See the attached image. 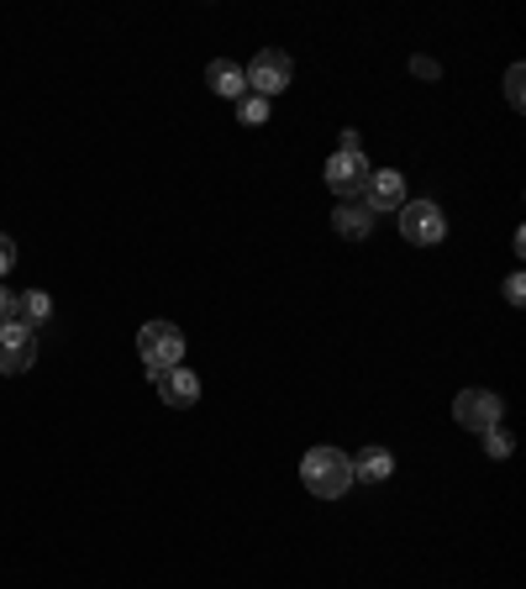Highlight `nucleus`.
Instances as JSON below:
<instances>
[{
    "instance_id": "3",
    "label": "nucleus",
    "mask_w": 526,
    "mask_h": 589,
    "mask_svg": "<svg viewBox=\"0 0 526 589\" xmlns=\"http://www.w3.org/2000/svg\"><path fill=\"white\" fill-rule=\"evenodd\" d=\"M394 217H400V238L411 248H438L448 238V217H442L438 200H406Z\"/></svg>"
},
{
    "instance_id": "19",
    "label": "nucleus",
    "mask_w": 526,
    "mask_h": 589,
    "mask_svg": "<svg viewBox=\"0 0 526 589\" xmlns=\"http://www.w3.org/2000/svg\"><path fill=\"white\" fill-rule=\"evenodd\" d=\"M337 154H364V143H358V132L343 127V137H337Z\"/></svg>"
},
{
    "instance_id": "5",
    "label": "nucleus",
    "mask_w": 526,
    "mask_h": 589,
    "mask_svg": "<svg viewBox=\"0 0 526 589\" xmlns=\"http://www.w3.org/2000/svg\"><path fill=\"white\" fill-rule=\"evenodd\" d=\"M248 74V95H263V101H274V95H285L290 90V74H295V64H290L285 53H274V48H263L253 64L242 69Z\"/></svg>"
},
{
    "instance_id": "2",
    "label": "nucleus",
    "mask_w": 526,
    "mask_h": 589,
    "mask_svg": "<svg viewBox=\"0 0 526 589\" xmlns=\"http://www.w3.org/2000/svg\"><path fill=\"white\" fill-rule=\"evenodd\" d=\"M137 353H143L148 374L179 369V364H185V332H179L175 322H148V327L137 332Z\"/></svg>"
},
{
    "instance_id": "10",
    "label": "nucleus",
    "mask_w": 526,
    "mask_h": 589,
    "mask_svg": "<svg viewBox=\"0 0 526 589\" xmlns=\"http://www.w3.org/2000/svg\"><path fill=\"white\" fill-rule=\"evenodd\" d=\"M332 227H337V238L364 242V238L374 232V211L364 206V200H343V206L332 211Z\"/></svg>"
},
{
    "instance_id": "4",
    "label": "nucleus",
    "mask_w": 526,
    "mask_h": 589,
    "mask_svg": "<svg viewBox=\"0 0 526 589\" xmlns=\"http://www.w3.org/2000/svg\"><path fill=\"white\" fill-rule=\"evenodd\" d=\"M369 154H332L327 158V190L337 200H364V190H369Z\"/></svg>"
},
{
    "instance_id": "16",
    "label": "nucleus",
    "mask_w": 526,
    "mask_h": 589,
    "mask_svg": "<svg viewBox=\"0 0 526 589\" xmlns=\"http://www.w3.org/2000/svg\"><path fill=\"white\" fill-rule=\"evenodd\" d=\"M526 69L522 64H511V74H505V95H511V106H516V111H522L526 106Z\"/></svg>"
},
{
    "instance_id": "11",
    "label": "nucleus",
    "mask_w": 526,
    "mask_h": 589,
    "mask_svg": "<svg viewBox=\"0 0 526 589\" xmlns=\"http://www.w3.org/2000/svg\"><path fill=\"white\" fill-rule=\"evenodd\" d=\"M206 85L217 90L221 101H242V95H248V74H242V64H232V59H217V64L206 69Z\"/></svg>"
},
{
    "instance_id": "6",
    "label": "nucleus",
    "mask_w": 526,
    "mask_h": 589,
    "mask_svg": "<svg viewBox=\"0 0 526 589\" xmlns=\"http://www.w3.org/2000/svg\"><path fill=\"white\" fill-rule=\"evenodd\" d=\"M501 395H490V390H463L459 400H453V421H459L463 432H490V427H501Z\"/></svg>"
},
{
    "instance_id": "15",
    "label": "nucleus",
    "mask_w": 526,
    "mask_h": 589,
    "mask_svg": "<svg viewBox=\"0 0 526 589\" xmlns=\"http://www.w3.org/2000/svg\"><path fill=\"white\" fill-rule=\"evenodd\" d=\"M484 437V453L490 459H511V448H516V437L505 432V427H490V432H480Z\"/></svg>"
},
{
    "instance_id": "17",
    "label": "nucleus",
    "mask_w": 526,
    "mask_h": 589,
    "mask_svg": "<svg viewBox=\"0 0 526 589\" xmlns=\"http://www.w3.org/2000/svg\"><path fill=\"white\" fill-rule=\"evenodd\" d=\"M11 269H17V242L0 232V274H11Z\"/></svg>"
},
{
    "instance_id": "8",
    "label": "nucleus",
    "mask_w": 526,
    "mask_h": 589,
    "mask_svg": "<svg viewBox=\"0 0 526 589\" xmlns=\"http://www.w3.org/2000/svg\"><path fill=\"white\" fill-rule=\"evenodd\" d=\"M148 379L158 385V400L175 406V411H185V406L200 400V374H190L185 364H179V369H164V374H148Z\"/></svg>"
},
{
    "instance_id": "7",
    "label": "nucleus",
    "mask_w": 526,
    "mask_h": 589,
    "mask_svg": "<svg viewBox=\"0 0 526 589\" xmlns=\"http://www.w3.org/2000/svg\"><path fill=\"white\" fill-rule=\"evenodd\" d=\"M38 364V332L22 322H6L0 327V374H27Z\"/></svg>"
},
{
    "instance_id": "20",
    "label": "nucleus",
    "mask_w": 526,
    "mask_h": 589,
    "mask_svg": "<svg viewBox=\"0 0 526 589\" xmlns=\"http://www.w3.org/2000/svg\"><path fill=\"white\" fill-rule=\"evenodd\" d=\"M6 322H17V295H11V290H0V327H6Z\"/></svg>"
},
{
    "instance_id": "13",
    "label": "nucleus",
    "mask_w": 526,
    "mask_h": 589,
    "mask_svg": "<svg viewBox=\"0 0 526 589\" xmlns=\"http://www.w3.org/2000/svg\"><path fill=\"white\" fill-rule=\"evenodd\" d=\"M48 316H53V301H48V290H22V295H17V322H22V327H43Z\"/></svg>"
},
{
    "instance_id": "18",
    "label": "nucleus",
    "mask_w": 526,
    "mask_h": 589,
    "mask_svg": "<svg viewBox=\"0 0 526 589\" xmlns=\"http://www.w3.org/2000/svg\"><path fill=\"white\" fill-rule=\"evenodd\" d=\"M505 301H511V306H522V301H526V284H522V274H511V280H505Z\"/></svg>"
},
{
    "instance_id": "9",
    "label": "nucleus",
    "mask_w": 526,
    "mask_h": 589,
    "mask_svg": "<svg viewBox=\"0 0 526 589\" xmlns=\"http://www.w3.org/2000/svg\"><path fill=\"white\" fill-rule=\"evenodd\" d=\"M364 206H369L374 217H379V211H400V206H406V179L394 175V169H374L369 190H364Z\"/></svg>"
},
{
    "instance_id": "1",
    "label": "nucleus",
    "mask_w": 526,
    "mask_h": 589,
    "mask_svg": "<svg viewBox=\"0 0 526 589\" xmlns=\"http://www.w3.org/2000/svg\"><path fill=\"white\" fill-rule=\"evenodd\" d=\"M301 484H306L316 501H343L353 484V459L343 448H311L301 459Z\"/></svg>"
},
{
    "instance_id": "14",
    "label": "nucleus",
    "mask_w": 526,
    "mask_h": 589,
    "mask_svg": "<svg viewBox=\"0 0 526 589\" xmlns=\"http://www.w3.org/2000/svg\"><path fill=\"white\" fill-rule=\"evenodd\" d=\"M238 122H242V127H263V122H269V101H263V95H242V101H238Z\"/></svg>"
},
{
    "instance_id": "21",
    "label": "nucleus",
    "mask_w": 526,
    "mask_h": 589,
    "mask_svg": "<svg viewBox=\"0 0 526 589\" xmlns=\"http://www.w3.org/2000/svg\"><path fill=\"white\" fill-rule=\"evenodd\" d=\"M411 74H421V80H438V64H432V59H411Z\"/></svg>"
},
{
    "instance_id": "12",
    "label": "nucleus",
    "mask_w": 526,
    "mask_h": 589,
    "mask_svg": "<svg viewBox=\"0 0 526 589\" xmlns=\"http://www.w3.org/2000/svg\"><path fill=\"white\" fill-rule=\"evenodd\" d=\"M394 474V459H390V448H364L358 459H353V480H364V484H379V480H390Z\"/></svg>"
}]
</instances>
